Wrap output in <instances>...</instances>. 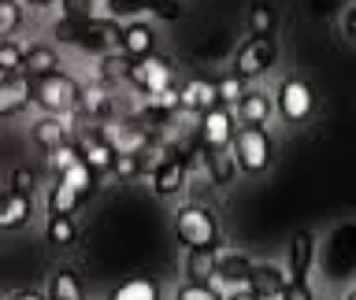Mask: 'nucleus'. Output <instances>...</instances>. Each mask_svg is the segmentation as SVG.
I'll list each match as a JSON object with an SVG mask.
<instances>
[{
    "instance_id": "f257e3e1",
    "label": "nucleus",
    "mask_w": 356,
    "mask_h": 300,
    "mask_svg": "<svg viewBox=\"0 0 356 300\" xmlns=\"http://www.w3.org/2000/svg\"><path fill=\"white\" fill-rule=\"evenodd\" d=\"M33 104H38L44 115L67 119L78 104H82V85L63 71H56L49 78H38V82H33Z\"/></svg>"
},
{
    "instance_id": "f03ea898",
    "label": "nucleus",
    "mask_w": 356,
    "mask_h": 300,
    "mask_svg": "<svg viewBox=\"0 0 356 300\" xmlns=\"http://www.w3.org/2000/svg\"><path fill=\"white\" fill-rule=\"evenodd\" d=\"M175 233L186 249H219V219L200 204H189V208L178 211Z\"/></svg>"
},
{
    "instance_id": "7ed1b4c3",
    "label": "nucleus",
    "mask_w": 356,
    "mask_h": 300,
    "mask_svg": "<svg viewBox=\"0 0 356 300\" xmlns=\"http://www.w3.org/2000/svg\"><path fill=\"white\" fill-rule=\"evenodd\" d=\"M230 152H234V160H238V167L245 174H264L275 160V144H271L264 126H241Z\"/></svg>"
},
{
    "instance_id": "20e7f679",
    "label": "nucleus",
    "mask_w": 356,
    "mask_h": 300,
    "mask_svg": "<svg viewBox=\"0 0 356 300\" xmlns=\"http://www.w3.org/2000/svg\"><path fill=\"white\" fill-rule=\"evenodd\" d=\"M275 104H278V115L286 122H308L312 111H316V93L305 78H282L275 89Z\"/></svg>"
},
{
    "instance_id": "39448f33",
    "label": "nucleus",
    "mask_w": 356,
    "mask_h": 300,
    "mask_svg": "<svg viewBox=\"0 0 356 300\" xmlns=\"http://www.w3.org/2000/svg\"><path fill=\"white\" fill-rule=\"evenodd\" d=\"M275 60H278V44L271 38H245L238 44V52H234V74L252 82L264 71H271Z\"/></svg>"
},
{
    "instance_id": "423d86ee",
    "label": "nucleus",
    "mask_w": 356,
    "mask_h": 300,
    "mask_svg": "<svg viewBox=\"0 0 356 300\" xmlns=\"http://www.w3.org/2000/svg\"><path fill=\"white\" fill-rule=\"evenodd\" d=\"M127 82L130 85H138L145 97H152V93H160V89L167 85H175V71H171V63L160 60V56H145V60H127Z\"/></svg>"
},
{
    "instance_id": "0eeeda50",
    "label": "nucleus",
    "mask_w": 356,
    "mask_h": 300,
    "mask_svg": "<svg viewBox=\"0 0 356 300\" xmlns=\"http://www.w3.org/2000/svg\"><path fill=\"white\" fill-rule=\"evenodd\" d=\"M234 138H238V130H234V115L230 108H211L208 115H200V141H204V149L211 152H227L234 149Z\"/></svg>"
},
{
    "instance_id": "6e6552de",
    "label": "nucleus",
    "mask_w": 356,
    "mask_h": 300,
    "mask_svg": "<svg viewBox=\"0 0 356 300\" xmlns=\"http://www.w3.org/2000/svg\"><path fill=\"white\" fill-rule=\"evenodd\" d=\"M312 260H316V238H312L308 230H297L293 238H289V249H286V274H289V282H308Z\"/></svg>"
},
{
    "instance_id": "1a4fd4ad",
    "label": "nucleus",
    "mask_w": 356,
    "mask_h": 300,
    "mask_svg": "<svg viewBox=\"0 0 356 300\" xmlns=\"http://www.w3.org/2000/svg\"><path fill=\"white\" fill-rule=\"evenodd\" d=\"M30 104H33V82H30L26 74L0 78V119L22 115Z\"/></svg>"
},
{
    "instance_id": "9d476101",
    "label": "nucleus",
    "mask_w": 356,
    "mask_h": 300,
    "mask_svg": "<svg viewBox=\"0 0 356 300\" xmlns=\"http://www.w3.org/2000/svg\"><path fill=\"white\" fill-rule=\"evenodd\" d=\"M186 178H189L186 156H167V160L152 171V189H156V197H178V193L186 189Z\"/></svg>"
},
{
    "instance_id": "9b49d317",
    "label": "nucleus",
    "mask_w": 356,
    "mask_h": 300,
    "mask_svg": "<svg viewBox=\"0 0 356 300\" xmlns=\"http://www.w3.org/2000/svg\"><path fill=\"white\" fill-rule=\"evenodd\" d=\"M30 141L38 144L41 152H56V149H63V144H71V126H67V119H60V115H44L30 126Z\"/></svg>"
},
{
    "instance_id": "f8f14e48",
    "label": "nucleus",
    "mask_w": 356,
    "mask_h": 300,
    "mask_svg": "<svg viewBox=\"0 0 356 300\" xmlns=\"http://www.w3.org/2000/svg\"><path fill=\"white\" fill-rule=\"evenodd\" d=\"M30 215H33V197H22L15 189H4V193H0V233L26 226Z\"/></svg>"
},
{
    "instance_id": "ddd939ff",
    "label": "nucleus",
    "mask_w": 356,
    "mask_h": 300,
    "mask_svg": "<svg viewBox=\"0 0 356 300\" xmlns=\"http://www.w3.org/2000/svg\"><path fill=\"white\" fill-rule=\"evenodd\" d=\"M275 111H278V104H275L271 93L249 89V93H245V100L238 104V119H241V126H264V130H267V122H271Z\"/></svg>"
},
{
    "instance_id": "4468645a",
    "label": "nucleus",
    "mask_w": 356,
    "mask_h": 300,
    "mask_svg": "<svg viewBox=\"0 0 356 300\" xmlns=\"http://www.w3.org/2000/svg\"><path fill=\"white\" fill-rule=\"evenodd\" d=\"M219 278V249H186V282L211 285Z\"/></svg>"
},
{
    "instance_id": "2eb2a0df",
    "label": "nucleus",
    "mask_w": 356,
    "mask_h": 300,
    "mask_svg": "<svg viewBox=\"0 0 356 300\" xmlns=\"http://www.w3.org/2000/svg\"><path fill=\"white\" fill-rule=\"evenodd\" d=\"M211 108H219V89H216V82H204V78H189V82L182 85V111L208 115Z\"/></svg>"
},
{
    "instance_id": "dca6fc26",
    "label": "nucleus",
    "mask_w": 356,
    "mask_h": 300,
    "mask_svg": "<svg viewBox=\"0 0 356 300\" xmlns=\"http://www.w3.org/2000/svg\"><path fill=\"white\" fill-rule=\"evenodd\" d=\"M119 49H122L127 60H145V56H152V49H156L152 26H149V22H130V26H122Z\"/></svg>"
},
{
    "instance_id": "f3484780",
    "label": "nucleus",
    "mask_w": 356,
    "mask_h": 300,
    "mask_svg": "<svg viewBox=\"0 0 356 300\" xmlns=\"http://www.w3.org/2000/svg\"><path fill=\"white\" fill-rule=\"evenodd\" d=\"M249 289L260 300H278L289 289V274H282L271 263H260V267H252V274H249Z\"/></svg>"
},
{
    "instance_id": "a211bd4d",
    "label": "nucleus",
    "mask_w": 356,
    "mask_h": 300,
    "mask_svg": "<svg viewBox=\"0 0 356 300\" xmlns=\"http://www.w3.org/2000/svg\"><path fill=\"white\" fill-rule=\"evenodd\" d=\"M56 71H60V52H56L52 44H30L26 63H22V74H26L30 82H38V78H49Z\"/></svg>"
},
{
    "instance_id": "6ab92c4d",
    "label": "nucleus",
    "mask_w": 356,
    "mask_h": 300,
    "mask_svg": "<svg viewBox=\"0 0 356 300\" xmlns=\"http://www.w3.org/2000/svg\"><path fill=\"white\" fill-rule=\"evenodd\" d=\"M138 8H149L163 19L182 15V4H175V0H108V15H127V11H138Z\"/></svg>"
},
{
    "instance_id": "aec40b11",
    "label": "nucleus",
    "mask_w": 356,
    "mask_h": 300,
    "mask_svg": "<svg viewBox=\"0 0 356 300\" xmlns=\"http://www.w3.org/2000/svg\"><path fill=\"white\" fill-rule=\"evenodd\" d=\"M82 160L93 167L97 174H108V171H115V160H119V152L111 149V144L104 138H86L82 144Z\"/></svg>"
},
{
    "instance_id": "412c9836",
    "label": "nucleus",
    "mask_w": 356,
    "mask_h": 300,
    "mask_svg": "<svg viewBox=\"0 0 356 300\" xmlns=\"http://www.w3.org/2000/svg\"><path fill=\"white\" fill-rule=\"evenodd\" d=\"M78 200H82V197H78L67 182L56 178V182L49 185V197H44V211H49V215H74Z\"/></svg>"
},
{
    "instance_id": "4be33fe9",
    "label": "nucleus",
    "mask_w": 356,
    "mask_h": 300,
    "mask_svg": "<svg viewBox=\"0 0 356 300\" xmlns=\"http://www.w3.org/2000/svg\"><path fill=\"white\" fill-rule=\"evenodd\" d=\"M108 300H160V285L152 278H127L111 289Z\"/></svg>"
},
{
    "instance_id": "5701e85b",
    "label": "nucleus",
    "mask_w": 356,
    "mask_h": 300,
    "mask_svg": "<svg viewBox=\"0 0 356 300\" xmlns=\"http://www.w3.org/2000/svg\"><path fill=\"white\" fill-rule=\"evenodd\" d=\"M49 300H86V289H82V278L74 271H56L49 278Z\"/></svg>"
},
{
    "instance_id": "b1692460",
    "label": "nucleus",
    "mask_w": 356,
    "mask_h": 300,
    "mask_svg": "<svg viewBox=\"0 0 356 300\" xmlns=\"http://www.w3.org/2000/svg\"><path fill=\"white\" fill-rule=\"evenodd\" d=\"M252 267L256 263H249V256L245 252H219V278H227V282H245L249 285V274H252Z\"/></svg>"
},
{
    "instance_id": "393cba45",
    "label": "nucleus",
    "mask_w": 356,
    "mask_h": 300,
    "mask_svg": "<svg viewBox=\"0 0 356 300\" xmlns=\"http://www.w3.org/2000/svg\"><path fill=\"white\" fill-rule=\"evenodd\" d=\"M238 160H234V152H208V182H216V185H230L234 178H238Z\"/></svg>"
},
{
    "instance_id": "a878e982",
    "label": "nucleus",
    "mask_w": 356,
    "mask_h": 300,
    "mask_svg": "<svg viewBox=\"0 0 356 300\" xmlns=\"http://www.w3.org/2000/svg\"><path fill=\"white\" fill-rule=\"evenodd\" d=\"M74 238H78V226L71 215H49V222H44V241L63 249V244H74Z\"/></svg>"
},
{
    "instance_id": "bb28decb",
    "label": "nucleus",
    "mask_w": 356,
    "mask_h": 300,
    "mask_svg": "<svg viewBox=\"0 0 356 300\" xmlns=\"http://www.w3.org/2000/svg\"><path fill=\"white\" fill-rule=\"evenodd\" d=\"M60 182H67L78 197H89V193L97 189V171H93V167H89L86 160H78L67 174H60Z\"/></svg>"
},
{
    "instance_id": "cd10ccee",
    "label": "nucleus",
    "mask_w": 356,
    "mask_h": 300,
    "mask_svg": "<svg viewBox=\"0 0 356 300\" xmlns=\"http://www.w3.org/2000/svg\"><path fill=\"white\" fill-rule=\"evenodd\" d=\"M22 63H26V49L11 38V41H0V78H11V74H22Z\"/></svg>"
},
{
    "instance_id": "c85d7f7f",
    "label": "nucleus",
    "mask_w": 356,
    "mask_h": 300,
    "mask_svg": "<svg viewBox=\"0 0 356 300\" xmlns=\"http://www.w3.org/2000/svg\"><path fill=\"white\" fill-rule=\"evenodd\" d=\"M216 89H219V104L222 108H238L241 100H245V93H249V85H245V78H238V74H222L219 82H216Z\"/></svg>"
},
{
    "instance_id": "c756f323",
    "label": "nucleus",
    "mask_w": 356,
    "mask_h": 300,
    "mask_svg": "<svg viewBox=\"0 0 356 300\" xmlns=\"http://www.w3.org/2000/svg\"><path fill=\"white\" fill-rule=\"evenodd\" d=\"M275 8L271 4H252L249 8V38H271L275 30Z\"/></svg>"
},
{
    "instance_id": "7c9ffc66",
    "label": "nucleus",
    "mask_w": 356,
    "mask_h": 300,
    "mask_svg": "<svg viewBox=\"0 0 356 300\" xmlns=\"http://www.w3.org/2000/svg\"><path fill=\"white\" fill-rule=\"evenodd\" d=\"M145 100H149V108L156 111V115L182 111V89H178V85H167V89H160V93H152V97H145Z\"/></svg>"
},
{
    "instance_id": "2f4dec72",
    "label": "nucleus",
    "mask_w": 356,
    "mask_h": 300,
    "mask_svg": "<svg viewBox=\"0 0 356 300\" xmlns=\"http://www.w3.org/2000/svg\"><path fill=\"white\" fill-rule=\"evenodd\" d=\"M22 26V4L19 0H0V41H11V33Z\"/></svg>"
},
{
    "instance_id": "473e14b6",
    "label": "nucleus",
    "mask_w": 356,
    "mask_h": 300,
    "mask_svg": "<svg viewBox=\"0 0 356 300\" xmlns=\"http://www.w3.org/2000/svg\"><path fill=\"white\" fill-rule=\"evenodd\" d=\"M78 160H82V149H74V144H63V149L49 152V167H52V174H56V178L67 174Z\"/></svg>"
},
{
    "instance_id": "72a5a7b5",
    "label": "nucleus",
    "mask_w": 356,
    "mask_h": 300,
    "mask_svg": "<svg viewBox=\"0 0 356 300\" xmlns=\"http://www.w3.org/2000/svg\"><path fill=\"white\" fill-rule=\"evenodd\" d=\"M175 300H222L216 293V285H197V282H186L175 289Z\"/></svg>"
},
{
    "instance_id": "f704fd0d",
    "label": "nucleus",
    "mask_w": 356,
    "mask_h": 300,
    "mask_svg": "<svg viewBox=\"0 0 356 300\" xmlns=\"http://www.w3.org/2000/svg\"><path fill=\"white\" fill-rule=\"evenodd\" d=\"M82 104H86L89 115H104V111H108V93L100 85H86L82 89Z\"/></svg>"
},
{
    "instance_id": "c9c22d12",
    "label": "nucleus",
    "mask_w": 356,
    "mask_h": 300,
    "mask_svg": "<svg viewBox=\"0 0 356 300\" xmlns=\"http://www.w3.org/2000/svg\"><path fill=\"white\" fill-rule=\"evenodd\" d=\"M11 189L22 197H33V189H38V182H33V171H26V167H15L11 171Z\"/></svg>"
},
{
    "instance_id": "e433bc0d",
    "label": "nucleus",
    "mask_w": 356,
    "mask_h": 300,
    "mask_svg": "<svg viewBox=\"0 0 356 300\" xmlns=\"http://www.w3.org/2000/svg\"><path fill=\"white\" fill-rule=\"evenodd\" d=\"M115 174L119 178H138L141 174V152H127L115 160Z\"/></svg>"
},
{
    "instance_id": "4c0bfd02",
    "label": "nucleus",
    "mask_w": 356,
    "mask_h": 300,
    "mask_svg": "<svg viewBox=\"0 0 356 300\" xmlns=\"http://www.w3.org/2000/svg\"><path fill=\"white\" fill-rule=\"evenodd\" d=\"M278 300H316L312 297V289H308V282H289V289Z\"/></svg>"
},
{
    "instance_id": "58836bf2",
    "label": "nucleus",
    "mask_w": 356,
    "mask_h": 300,
    "mask_svg": "<svg viewBox=\"0 0 356 300\" xmlns=\"http://www.w3.org/2000/svg\"><path fill=\"white\" fill-rule=\"evenodd\" d=\"M63 4L71 15H82V19H89V11H93V0H63Z\"/></svg>"
},
{
    "instance_id": "ea45409f",
    "label": "nucleus",
    "mask_w": 356,
    "mask_h": 300,
    "mask_svg": "<svg viewBox=\"0 0 356 300\" xmlns=\"http://www.w3.org/2000/svg\"><path fill=\"white\" fill-rule=\"evenodd\" d=\"M345 38H353V41H356V4L345 11Z\"/></svg>"
},
{
    "instance_id": "a19ab883",
    "label": "nucleus",
    "mask_w": 356,
    "mask_h": 300,
    "mask_svg": "<svg viewBox=\"0 0 356 300\" xmlns=\"http://www.w3.org/2000/svg\"><path fill=\"white\" fill-rule=\"evenodd\" d=\"M11 300H49V297H44V293H38V289H19V293L11 297Z\"/></svg>"
},
{
    "instance_id": "79ce46f5",
    "label": "nucleus",
    "mask_w": 356,
    "mask_h": 300,
    "mask_svg": "<svg viewBox=\"0 0 356 300\" xmlns=\"http://www.w3.org/2000/svg\"><path fill=\"white\" fill-rule=\"evenodd\" d=\"M222 300H260V297H256L252 289H234V293H227Z\"/></svg>"
},
{
    "instance_id": "37998d69",
    "label": "nucleus",
    "mask_w": 356,
    "mask_h": 300,
    "mask_svg": "<svg viewBox=\"0 0 356 300\" xmlns=\"http://www.w3.org/2000/svg\"><path fill=\"white\" fill-rule=\"evenodd\" d=\"M30 8H49V4H56V0H26Z\"/></svg>"
},
{
    "instance_id": "c03bdc74",
    "label": "nucleus",
    "mask_w": 356,
    "mask_h": 300,
    "mask_svg": "<svg viewBox=\"0 0 356 300\" xmlns=\"http://www.w3.org/2000/svg\"><path fill=\"white\" fill-rule=\"evenodd\" d=\"M345 300H356V289H349V293H345Z\"/></svg>"
}]
</instances>
